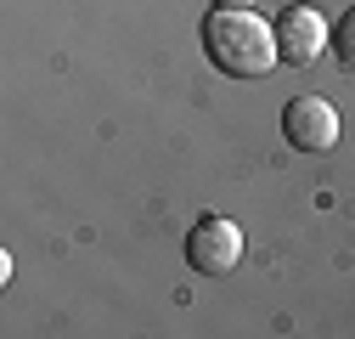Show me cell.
Wrapping results in <instances>:
<instances>
[{
  "instance_id": "obj_1",
  "label": "cell",
  "mask_w": 355,
  "mask_h": 339,
  "mask_svg": "<svg viewBox=\"0 0 355 339\" xmlns=\"http://www.w3.org/2000/svg\"><path fill=\"white\" fill-rule=\"evenodd\" d=\"M203 51L214 57L220 74H232V79H265L282 51H277V23H265L254 12H209L203 17Z\"/></svg>"
},
{
  "instance_id": "obj_2",
  "label": "cell",
  "mask_w": 355,
  "mask_h": 339,
  "mask_svg": "<svg viewBox=\"0 0 355 339\" xmlns=\"http://www.w3.org/2000/svg\"><path fill=\"white\" fill-rule=\"evenodd\" d=\"M187 261L198 277H220V272H232L243 261V226L226 221V215H203L187 238Z\"/></svg>"
},
{
  "instance_id": "obj_3",
  "label": "cell",
  "mask_w": 355,
  "mask_h": 339,
  "mask_svg": "<svg viewBox=\"0 0 355 339\" xmlns=\"http://www.w3.org/2000/svg\"><path fill=\"white\" fill-rule=\"evenodd\" d=\"M282 136H288V147H299V153H327V147L338 142V113H333V102H322V97H293L288 113H282Z\"/></svg>"
},
{
  "instance_id": "obj_4",
  "label": "cell",
  "mask_w": 355,
  "mask_h": 339,
  "mask_svg": "<svg viewBox=\"0 0 355 339\" xmlns=\"http://www.w3.org/2000/svg\"><path fill=\"white\" fill-rule=\"evenodd\" d=\"M327 40H333V28H327V17H322L316 6H288V12L277 17V51H282V63H293V68L316 63V57L327 51Z\"/></svg>"
},
{
  "instance_id": "obj_5",
  "label": "cell",
  "mask_w": 355,
  "mask_h": 339,
  "mask_svg": "<svg viewBox=\"0 0 355 339\" xmlns=\"http://www.w3.org/2000/svg\"><path fill=\"white\" fill-rule=\"evenodd\" d=\"M333 46H338V57H344V63L355 68V6H349V12L338 17V28H333Z\"/></svg>"
},
{
  "instance_id": "obj_6",
  "label": "cell",
  "mask_w": 355,
  "mask_h": 339,
  "mask_svg": "<svg viewBox=\"0 0 355 339\" xmlns=\"http://www.w3.org/2000/svg\"><path fill=\"white\" fill-rule=\"evenodd\" d=\"M220 12H254V0H214Z\"/></svg>"
}]
</instances>
